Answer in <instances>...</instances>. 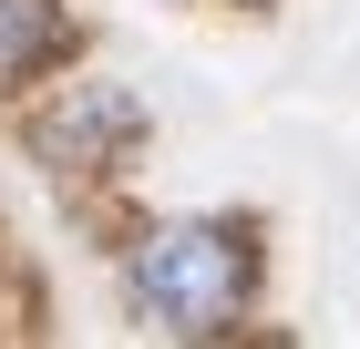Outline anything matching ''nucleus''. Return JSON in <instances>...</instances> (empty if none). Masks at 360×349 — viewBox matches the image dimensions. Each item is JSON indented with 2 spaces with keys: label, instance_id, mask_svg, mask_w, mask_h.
I'll list each match as a JSON object with an SVG mask.
<instances>
[{
  "label": "nucleus",
  "instance_id": "f257e3e1",
  "mask_svg": "<svg viewBox=\"0 0 360 349\" xmlns=\"http://www.w3.org/2000/svg\"><path fill=\"white\" fill-rule=\"evenodd\" d=\"M124 288H134V319H155L165 339H217V329L248 319V288H257V257L237 226H155V237L134 246V268H124Z\"/></svg>",
  "mask_w": 360,
  "mask_h": 349
},
{
  "label": "nucleus",
  "instance_id": "f03ea898",
  "mask_svg": "<svg viewBox=\"0 0 360 349\" xmlns=\"http://www.w3.org/2000/svg\"><path fill=\"white\" fill-rule=\"evenodd\" d=\"M62 52V0H0V93Z\"/></svg>",
  "mask_w": 360,
  "mask_h": 349
},
{
  "label": "nucleus",
  "instance_id": "7ed1b4c3",
  "mask_svg": "<svg viewBox=\"0 0 360 349\" xmlns=\"http://www.w3.org/2000/svg\"><path fill=\"white\" fill-rule=\"evenodd\" d=\"M134 124H144V103H134V93H83V103H72V113H52V124H41V154H93V144H113V134H134Z\"/></svg>",
  "mask_w": 360,
  "mask_h": 349
}]
</instances>
